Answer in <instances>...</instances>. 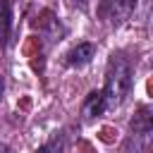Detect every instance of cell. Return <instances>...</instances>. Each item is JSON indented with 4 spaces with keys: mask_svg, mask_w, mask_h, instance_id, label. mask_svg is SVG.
<instances>
[{
    "mask_svg": "<svg viewBox=\"0 0 153 153\" xmlns=\"http://www.w3.org/2000/svg\"><path fill=\"white\" fill-rule=\"evenodd\" d=\"M131 88V67L124 57H112L108 65V76H105V88H103V98H105V108H115L120 105Z\"/></svg>",
    "mask_w": 153,
    "mask_h": 153,
    "instance_id": "6da1fadb",
    "label": "cell"
},
{
    "mask_svg": "<svg viewBox=\"0 0 153 153\" xmlns=\"http://www.w3.org/2000/svg\"><path fill=\"white\" fill-rule=\"evenodd\" d=\"M148 143H151V131H134L131 129V134H129L122 153H146Z\"/></svg>",
    "mask_w": 153,
    "mask_h": 153,
    "instance_id": "7a4b0ae2",
    "label": "cell"
},
{
    "mask_svg": "<svg viewBox=\"0 0 153 153\" xmlns=\"http://www.w3.org/2000/svg\"><path fill=\"white\" fill-rule=\"evenodd\" d=\"M96 55V48L91 45V43H79L72 53H69V65L72 67H84V65H88L91 62V57Z\"/></svg>",
    "mask_w": 153,
    "mask_h": 153,
    "instance_id": "3957f363",
    "label": "cell"
},
{
    "mask_svg": "<svg viewBox=\"0 0 153 153\" xmlns=\"http://www.w3.org/2000/svg\"><path fill=\"white\" fill-rule=\"evenodd\" d=\"M12 31V5L10 0H0V43L7 45Z\"/></svg>",
    "mask_w": 153,
    "mask_h": 153,
    "instance_id": "277c9868",
    "label": "cell"
},
{
    "mask_svg": "<svg viewBox=\"0 0 153 153\" xmlns=\"http://www.w3.org/2000/svg\"><path fill=\"white\" fill-rule=\"evenodd\" d=\"M105 110V98H103V91H91L84 100V115L86 117H96V115H103Z\"/></svg>",
    "mask_w": 153,
    "mask_h": 153,
    "instance_id": "5b68a950",
    "label": "cell"
},
{
    "mask_svg": "<svg viewBox=\"0 0 153 153\" xmlns=\"http://www.w3.org/2000/svg\"><path fill=\"white\" fill-rule=\"evenodd\" d=\"M131 129L134 131H153V115H151V108L148 105L139 108V112L131 120Z\"/></svg>",
    "mask_w": 153,
    "mask_h": 153,
    "instance_id": "8992f818",
    "label": "cell"
},
{
    "mask_svg": "<svg viewBox=\"0 0 153 153\" xmlns=\"http://www.w3.org/2000/svg\"><path fill=\"white\" fill-rule=\"evenodd\" d=\"M65 143H67L65 134H62V131H57L50 141H45L43 146H38V148H36V153H62V151H65Z\"/></svg>",
    "mask_w": 153,
    "mask_h": 153,
    "instance_id": "52a82bcc",
    "label": "cell"
},
{
    "mask_svg": "<svg viewBox=\"0 0 153 153\" xmlns=\"http://www.w3.org/2000/svg\"><path fill=\"white\" fill-rule=\"evenodd\" d=\"M0 153H10V151H7V146H5L2 141H0Z\"/></svg>",
    "mask_w": 153,
    "mask_h": 153,
    "instance_id": "ba28073f",
    "label": "cell"
},
{
    "mask_svg": "<svg viewBox=\"0 0 153 153\" xmlns=\"http://www.w3.org/2000/svg\"><path fill=\"white\" fill-rule=\"evenodd\" d=\"M74 2H79L81 7H86V0H74Z\"/></svg>",
    "mask_w": 153,
    "mask_h": 153,
    "instance_id": "9c48e42d",
    "label": "cell"
},
{
    "mask_svg": "<svg viewBox=\"0 0 153 153\" xmlns=\"http://www.w3.org/2000/svg\"><path fill=\"white\" fill-rule=\"evenodd\" d=\"M0 98H2V79H0Z\"/></svg>",
    "mask_w": 153,
    "mask_h": 153,
    "instance_id": "30bf717a",
    "label": "cell"
}]
</instances>
